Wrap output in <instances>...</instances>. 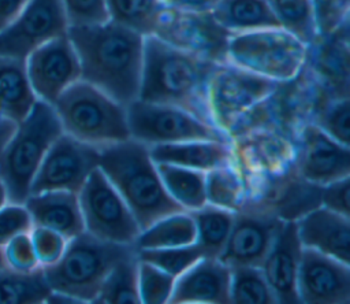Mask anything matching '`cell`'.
I'll list each match as a JSON object with an SVG mask.
<instances>
[{
  "mask_svg": "<svg viewBox=\"0 0 350 304\" xmlns=\"http://www.w3.org/2000/svg\"><path fill=\"white\" fill-rule=\"evenodd\" d=\"M81 64V79L122 105L138 99L145 36L111 19L67 31Z\"/></svg>",
  "mask_w": 350,
  "mask_h": 304,
  "instance_id": "obj_1",
  "label": "cell"
},
{
  "mask_svg": "<svg viewBox=\"0 0 350 304\" xmlns=\"http://www.w3.org/2000/svg\"><path fill=\"white\" fill-rule=\"evenodd\" d=\"M216 66V62L178 48L154 34L145 36L138 99L182 108L217 127L208 101L209 81Z\"/></svg>",
  "mask_w": 350,
  "mask_h": 304,
  "instance_id": "obj_2",
  "label": "cell"
},
{
  "mask_svg": "<svg viewBox=\"0 0 350 304\" xmlns=\"http://www.w3.org/2000/svg\"><path fill=\"white\" fill-rule=\"evenodd\" d=\"M98 167L124 199L141 230L185 211L165 190L148 144L130 137L101 145Z\"/></svg>",
  "mask_w": 350,
  "mask_h": 304,
  "instance_id": "obj_3",
  "label": "cell"
},
{
  "mask_svg": "<svg viewBox=\"0 0 350 304\" xmlns=\"http://www.w3.org/2000/svg\"><path fill=\"white\" fill-rule=\"evenodd\" d=\"M134 253V245L101 240L85 230L70 238L60 259L42 271L52 292L93 303L112 267Z\"/></svg>",
  "mask_w": 350,
  "mask_h": 304,
  "instance_id": "obj_4",
  "label": "cell"
},
{
  "mask_svg": "<svg viewBox=\"0 0 350 304\" xmlns=\"http://www.w3.org/2000/svg\"><path fill=\"white\" fill-rule=\"evenodd\" d=\"M63 133L52 104L37 100L0 153V179L10 203L23 204L34 175L53 141Z\"/></svg>",
  "mask_w": 350,
  "mask_h": 304,
  "instance_id": "obj_5",
  "label": "cell"
},
{
  "mask_svg": "<svg viewBox=\"0 0 350 304\" xmlns=\"http://www.w3.org/2000/svg\"><path fill=\"white\" fill-rule=\"evenodd\" d=\"M63 131L97 147L130 138L126 107L79 79L53 103Z\"/></svg>",
  "mask_w": 350,
  "mask_h": 304,
  "instance_id": "obj_6",
  "label": "cell"
},
{
  "mask_svg": "<svg viewBox=\"0 0 350 304\" xmlns=\"http://www.w3.org/2000/svg\"><path fill=\"white\" fill-rule=\"evenodd\" d=\"M309 47L282 27L232 33L227 62L278 82L294 79L308 59Z\"/></svg>",
  "mask_w": 350,
  "mask_h": 304,
  "instance_id": "obj_7",
  "label": "cell"
},
{
  "mask_svg": "<svg viewBox=\"0 0 350 304\" xmlns=\"http://www.w3.org/2000/svg\"><path fill=\"white\" fill-rule=\"evenodd\" d=\"M126 115L130 137L148 145L191 140L228 141L226 131L178 107L137 99L126 105Z\"/></svg>",
  "mask_w": 350,
  "mask_h": 304,
  "instance_id": "obj_8",
  "label": "cell"
},
{
  "mask_svg": "<svg viewBox=\"0 0 350 304\" xmlns=\"http://www.w3.org/2000/svg\"><path fill=\"white\" fill-rule=\"evenodd\" d=\"M85 230L101 240L134 245L141 227L124 199L100 167L78 192Z\"/></svg>",
  "mask_w": 350,
  "mask_h": 304,
  "instance_id": "obj_9",
  "label": "cell"
},
{
  "mask_svg": "<svg viewBox=\"0 0 350 304\" xmlns=\"http://www.w3.org/2000/svg\"><path fill=\"white\" fill-rule=\"evenodd\" d=\"M280 82L234 63H217L212 73L208 101L215 125L226 131L242 114L273 94Z\"/></svg>",
  "mask_w": 350,
  "mask_h": 304,
  "instance_id": "obj_10",
  "label": "cell"
},
{
  "mask_svg": "<svg viewBox=\"0 0 350 304\" xmlns=\"http://www.w3.org/2000/svg\"><path fill=\"white\" fill-rule=\"evenodd\" d=\"M98 163L100 147L63 131L46 151L31 182L30 194L48 190L78 193Z\"/></svg>",
  "mask_w": 350,
  "mask_h": 304,
  "instance_id": "obj_11",
  "label": "cell"
},
{
  "mask_svg": "<svg viewBox=\"0 0 350 304\" xmlns=\"http://www.w3.org/2000/svg\"><path fill=\"white\" fill-rule=\"evenodd\" d=\"M154 36L216 63L227 62V44L231 36L212 12L183 11L164 5Z\"/></svg>",
  "mask_w": 350,
  "mask_h": 304,
  "instance_id": "obj_12",
  "label": "cell"
},
{
  "mask_svg": "<svg viewBox=\"0 0 350 304\" xmlns=\"http://www.w3.org/2000/svg\"><path fill=\"white\" fill-rule=\"evenodd\" d=\"M62 0H30L16 19L0 31V55L26 59L40 45L67 34Z\"/></svg>",
  "mask_w": 350,
  "mask_h": 304,
  "instance_id": "obj_13",
  "label": "cell"
},
{
  "mask_svg": "<svg viewBox=\"0 0 350 304\" xmlns=\"http://www.w3.org/2000/svg\"><path fill=\"white\" fill-rule=\"evenodd\" d=\"M25 60L37 99L52 105L68 86L81 79L79 59L67 34L40 45Z\"/></svg>",
  "mask_w": 350,
  "mask_h": 304,
  "instance_id": "obj_14",
  "label": "cell"
},
{
  "mask_svg": "<svg viewBox=\"0 0 350 304\" xmlns=\"http://www.w3.org/2000/svg\"><path fill=\"white\" fill-rule=\"evenodd\" d=\"M297 293L299 303L347 304L350 301L349 263L302 246Z\"/></svg>",
  "mask_w": 350,
  "mask_h": 304,
  "instance_id": "obj_15",
  "label": "cell"
},
{
  "mask_svg": "<svg viewBox=\"0 0 350 304\" xmlns=\"http://www.w3.org/2000/svg\"><path fill=\"white\" fill-rule=\"evenodd\" d=\"M284 220L269 212H235V220L219 259L230 267H261Z\"/></svg>",
  "mask_w": 350,
  "mask_h": 304,
  "instance_id": "obj_16",
  "label": "cell"
},
{
  "mask_svg": "<svg viewBox=\"0 0 350 304\" xmlns=\"http://www.w3.org/2000/svg\"><path fill=\"white\" fill-rule=\"evenodd\" d=\"M298 170L301 175L317 185L350 177V149L328 136L317 125L304 127L299 140Z\"/></svg>",
  "mask_w": 350,
  "mask_h": 304,
  "instance_id": "obj_17",
  "label": "cell"
},
{
  "mask_svg": "<svg viewBox=\"0 0 350 304\" xmlns=\"http://www.w3.org/2000/svg\"><path fill=\"white\" fill-rule=\"evenodd\" d=\"M301 253L302 244L298 237L297 222L284 220L261 264V270L278 303H299L297 293V277Z\"/></svg>",
  "mask_w": 350,
  "mask_h": 304,
  "instance_id": "obj_18",
  "label": "cell"
},
{
  "mask_svg": "<svg viewBox=\"0 0 350 304\" xmlns=\"http://www.w3.org/2000/svg\"><path fill=\"white\" fill-rule=\"evenodd\" d=\"M231 267L219 257H201L176 277L170 303L228 304Z\"/></svg>",
  "mask_w": 350,
  "mask_h": 304,
  "instance_id": "obj_19",
  "label": "cell"
},
{
  "mask_svg": "<svg viewBox=\"0 0 350 304\" xmlns=\"http://www.w3.org/2000/svg\"><path fill=\"white\" fill-rule=\"evenodd\" d=\"M349 216L325 207L309 211L295 220L302 246L332 256L343 263H349Z\"/></svg>",
  "mask_w": 350,
  "mask_h": 304,
  "instance_id": "obj_20",
  "label": "cell"
},
{
  "mask_svg": "<svg viewBox=\"0 0 350 304\" xmlns=\"http://www.w3.org/2000/svg\"><path fill=\"white\" fill-rule=\"evenodd\" d=\"M33 226L52 229L67 240L85 231L78 193L68 190H48L31 193L23 203Z\"/></svg>",
  "mask_w": 350,
  "mask_h": 304,
  "instance_id": "obj_21",
  "label": "cell"
},
{
  "mask_svg": "<svg viewBox=\"0 0 350 304\" xmlns=\"http://www.w3.org/2000/svg\"><path fill=\"white\" fill-rule=\"evenodd\" d=\"M154 163H168L200 171H211L231 164L232 149L230 141L191 140L168 144L148 145Z\"/></svg>",
  "mask_w": 350,
  "mask_h": 304,
  "instance_id": "obj_22",
  "label": "cell"
},
{
  "mask_svg": "<svg viewBox=\"0 0 350 304\" xmlns=\"http://www.w3.org/2000/svg\"><path fill=\"white\" fill-rule=\"evenodd\" d=\"M37 100L27 77L26 60L0 55V114L18 125Z\"/></svg>",
  "mask_w": 350,
  "mask_h": 304,
  "instance_id": "obj_23",
  "label": "cell"
},
{
  "mask_svg": "<svg viewBox=\"0 0 350 304\" xmlns=\"http://www.w3.org/2000/svg\"><path fill=\"white\" fill-rule=\"evenodd\" d=\"M212 16L231 34L280 27L267 0H219Z\"/></svg>",
  "mask_w": 350,
  "mask_h": 304,
  "instance_id": "obj_24",
  "label": "cell"
},
{
  "mask_svg": "<svg viewBox=\"0 0 350 304\" xmlns=\"http://www.w3.org/2000/svg\"><path fill=\"white\" fill-rule=\"evenodd\" d=\"M168 194L185 210L206 204V173L168 163H154Z\"/></svg>",
  "mask_w": 350,
  "mask_h": 304,
  "instance_id": "obj_25",
  "label": "cell"
},
{
  "mask_svg": "<svg viewBox=\"0 0 350 304\" xmlns=\"http://www.w3.org/2000/svg\"><path fill=\"white\" fill-rule=\"evenodd\" d=\"M196 225L197 244L205 257H219L230 237L235 211L206 203L205 205L187 211Z\"/></svg>",
  "mask_w": 350,
  "mask_h": 304,
  "instance_id": "obj_26",
  "label": "cell"
},
{
  "mask_svg": "<svg viewBox=\"0 0 350 304\" xmlns=\"http://www.w3.org/2000/svg\"><path fill=\"white\" fill-rule=\"evenodd\" d=\"M197 241V230L187 211L167 215L146 229L141 230L134 246L135 249L174 248L190 245Z\"/></svg>",
  "mask_w": 350,
  "mask_h": 304,
  "instance_id": "obj_27",
  "label": "cell"
},
{
  "mask_svg": "<svg viewBox=\"0 0 350 304\" xmlns=\"http://www.w3.org/2000/svg\"><path fill=\"white\" fill-rule=\"evenodd\" d=\"M51 292L42 267L30 273H18L10 268L0 271V304L45 303Z\"/></svg>",
  "mask_w": 350,
  "mask_h": 304,
  "instance_id": "obj_28",
  "label": "cell"
},
{
  "mask_svg": "<svg viewBox=\"0 0 350 304\" xmlns=\"http://www.w3.org/2000/svg\"><path fill=\"white\" fill-rule=\"evenodd\" d=\"M93 303L103 304H138V257L137 253L118 262L107 278Z\"/></svg>",
  "mask_w": 350,
  "mask_h": 304,
  "instance_id": "obj_29",
  "label": "cell"
},
{
  "mask_svg": "<svg viewBox=\"0 0 350 304\" xmlns=\"http://www.w3.org/2000/svg\"><path fill=\"white\" fill-rule=\"evenodd\" d=\"M108 16L142 36L154 34L164 0H105Z\"/></svg>",
  "mask_w": 350,
  "mask_h": 304,
  "instance_id": "obj_30",
  "label": "cell"
},
{
  "mask_svg": "<svg viewBox=\"0 0 350 304\" xmlns=\"http://www.w3.org/2000/svg\"><path fill=\"white\" fill-rule=\"evenodd\" d=\"M282 29L308 47L319 34L313 0H267Z\"/></svg>",
  "mask_w": 350,
  "mask_h": 304,
  "instance_id": "obj_31",
  "label": "cell"
},
{
  "mask_svg": "<svg viewBox=\"0 0 350 304\" xmlns=\"http://www.w3.org/2000/svg\"><path fill=\"white\" fill-rule=\"evenodd\" d=\"M230 300L237 304H273L278 303L261 267H231Z\"/></svg>",
  "mask_w": 350,
  "mask_h": 304,
  "instance_id": "obj_32",
  "label": "cell"
},
{
  "mask_svg": "<svg viewBox=\"0 0 350 304\" xmlns=\"http://www.w3.org/2000/svg\"><path fill=\"white\" fill-rule=\"evenodd\" d=\"M139 260L154 264L163 271L174 275L175 278L190 268L201 257H205L197 242L174 248H154V249H137Z\"/></svg>",
  "mask_w": 350,
  "mask_h": 304,
  "instance_id": "obj_33",
  "label": "cell"
},
{
  "mask_svg": "<svg viewBox=\"0 0 350 304\" xmlns=\"http://www.w3.org/2000/svg\"><path fill=\"white\" fill-rule=\"evenodd\" d=\"M241 197V179L230 164L206 171V203L235 211Z\"/></svg>",
  "mask_w": 350,
  "mask_h": 304,
  "instance_id": "obj_34",
  "label": "cell"
},
{
  "mask_svg": "<svg viewBox=\"0 0 350 304\" xmlns=\"http://www.w3.org/2000/svg\"><path fill=\"white\" fill-rule=\"evenodd\" d=\"M175 279L174 275L163 271L154 264L138 259V290L141 303H170Z\"/></svg>",
  "mask_w": 350,
  "mask_h": 304,
  "instance_id": "obj_35",
  "label": "cell"
},
{
  "mask_svg": "<svg viewBox=\"0 0 350 304\" xmlns=\"http://www.w3.org/2000/svg\"><path fill=\"white\" fill-rule=\"evenodd\" d=\"M5 267L18 273H30L41 267L38 264L33 242L29 233H22L11 238L1 246Z\"/></svg>",
  "mask_w": 350,
  "mask_h": 304,
  "instance_id": "obj_36",
  "label": "cell"
},
{
  "mask_svg": "<svg viewBox=\"0 0 350 304\" xmlns=\"http://www.w3.org/2000/svg\"><path fill=\"white\" fill-rule=\"evenodd\" d=\"M350 111H349V99L343 97L329 104L317 118V125L328 136L343 145H349L350 136Z\"/></svg>",
  "mask_w": 350,
  "mask_h": 304,
  "instance_id": "obj_37",
  "label": "cell"
},
{
  "mask_svg": "<svg viewBox=\"0 0 350 304\" xmlns=\"http://www.w3.org/2000/svg\"><path fill=\"white\" fill-rule=\"evenodd\" d=\"M30 238L41 267L56 263L63 255L68 241L60 233L42 226H33L30 230Z\"/></svg>",
  "mask_w": 350,
  "mask_h": 304,
  "instance_id": "obj_38",
  "label": "cell"
},
{
  "mask_svg": "<svg viewBox=\"0 0 350 304\" xmlns=\"http://www.w3.org/2000/svg\"><path fill=\"white\" fill-rule=\"evenodd\" d=\"M62 3L70 26L96 25L109 19L105 0H62Z\"/></svg>",
  "mask_w": 350,
  "mask_h": 304,
  "instance_id": "obj_39",
  "label": "cell"
},
{
  "mask_svg": "<svg viewBox=\"0 0 350 304\" xmlns=\"http://www.w3.org/2000/svg\"><path fill=\"white\" fill-rule=\"evenodd\" d=\"M33 229L31 216L25 204L7 203L0 208V246L18 234Z\"/></svg>",
  "mask_w": 350,
  "mask_h": 304,
  "instance_id": "obj_40",
  "label": "cell"
},
{
  "mask_svg": "<svg viewBox=\"0 0 350 304\" xmlns=\"http://www.w3.org/2000/svg\"><path fill=\"white\" fill-rule=\"evenodd\" d=\"M349 177L323 185L321 201L323 207L349 216Z\"/></svg>",
  "mask_w": 350,
  "mask_h": 304,
  "instance_id": "obj_41",
  "label": "cell"
},
{
  "mask_svg": "<svg viewBox=\"0 0 350 304\" xmlns=\"http://www.w3.org/2000/svg\"><path fill=\"white\" fill-rule=\"evenodd\" d=\"M30 0H0V31L8 27Z\"/></svg>",
  "mask_w": 350,
  "mask_h": 304,
  "instance_id": "obj_42",
  "label": "cell"
},
{
  "mask_svg": "<svg viewBox=\"0 0 350 304\" xmlns=\"http://www.w3.org/2000/svg\"><path fill=\"white\" fill-rule=\"evenodd\" d=\"M219 0H167L165 4L193 12H212Z\"/></svg>",
  "mask_w": 350,
  "mask_h": 304,
  "instance_id": "obj_43",
  "label": "cell"
},
{
  "mask_svg": "<svg viewBox=\"0 0 350 304\" xmlns=\"http://www.w3.org/2000/svg\"><path fill=\"white\" fill-rule=\"evenodd\" d=\"M16 129V123L0 114V153Z\"/></svg>",
  "mask_w": 350,
  "mask_h": 304,
  "instance_id": "obj_44",
  "label": "cell"
},
{
  "mask_svg": "<svg viewBox=\"0 0 350 304\" xmlns=\"http://www.w3.org/2000/svg\"><path fill=\"white\" fill-rule=\"evenodd\" d=\"M8 203V194H7V190H5V186L3 183V181L0 179V208Z\"/></svg>",
  "mask_w": 350,
  "mask_h": 304,
  "instance_id": "obj_45",
  "label": "cell"
},
{
  "mask_svg": "<svg viewBox=\"0 0 350 304\" xmlns=\"http://www.w3.org/2000/svg\"><path fill=\"white\" fill-rule=\"evenodd\" d=\"M4 268H7V267H5V263H4V259H3V249L0 246V271L4 270Z\"/></svg>",
  "mask_w": 350,
  "mask_h": 304,
  "instance_id": "obj_46",
  "label": "cell"
},
{
  "mask_svg": "<svg viewBox=\"0 0 350 304\" xmlns=\"http://www.w3.org/2000/svg\"><path fill=\"white\" fill-rule=\"evenodd\" d=\"M165 1H167V0H164V3H165Z\"/></svg>",
  "mask_w": 350,
  "mask_h": 304,
  "instance_id": "obj_47",
  "label": "cell"
}]
</instances>
